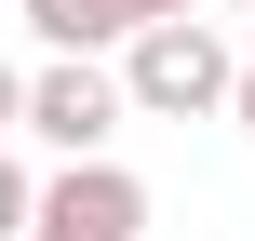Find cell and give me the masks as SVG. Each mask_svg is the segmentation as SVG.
Returning <instances> with one entry per match:
<instances>
[{
  "mask_svg": "<svg viewBox=\"0 0 255 241\" xmlns=\"http://www.w3.org/2000/svg\"><path fill=\"white\" fill-rule=\"evenodd\" d=\"M229 80H242V54L215 40V13H175V27H148L121 54V107L134 121H202V107H229Z\"/></svg>",
  "mask_w": 255,
  "mask_h": 241,
  "instance_id": "obj_1",
  "label": "cell"
},
{
  "mask_svg": "<svg viewBox=\"0 0 255 241\" xmlns=\"http://www.w3.org/2000/svg\"><path fill=\"white\" fill-rule=\"evenodd\" d=\"M134 107H121V67H94V54H54V67H27V121L13 134H40L54 161H108V134H121Z\"/></svg>",
  "mask_w": 255,
  "mask_h": 241,
  "instance_id": "obj_2",
  "label": "cell"
},
{
  "mask_svg": "<svg viewBox=\"0 0 255 241\" xmlns=\"http://www.w3.org/2000/svg\"><path fill=\"white\" fill-rule=\"evenodd\" d=\"M27 241H148V174H121V161H54L40 201H27Z\"/></svg>",
  "mask_w": 255,
  "mask_h": 241,
  "instance_id": "obj_3",
  "label": "cell"
},
{
  "mask_svg": "<svg viewBox=\"0 0 255 241\" xmlns=\"http://www.w3.org/2000/svg\"><path fill=\"white\" fill-rule=\"evenodd\" d=\"M13 13H27L54 54H94V67H121V54H134L148 27H175L188 0H13Z\"/></svg>",
  "mask_w": 255,
  "mask_h": 241,
  "instance_id": "obj_4",
  "label": "cell"
},
{
  "mask_svg": "<svg viewBox=\"0 0 255 241\" xmlns=\"http://www.w3.org/2000/svg\"><path fill=\"white\" fill-rule=\"evenodd\" d=\"M27 201H40V174H27L13 148H0V241H27Z\"/></svg>",
  "mask_w": 255,
  "mask_h": 241,
  "instance_id": "obj_5",
  "label": "cell"
},
{
  "mask_svg": "<svg viewBox=\"0 0 255 241\" xmlns=\"http://www.w3.org/2000/svg\"><path fill=\"white\" fill-rule=\"evenodd\" d=\"M13 121H27V67H0V148H13Z\"/></svg>",
  "mask_w": 255,
  "mask_h": 241,
  "instance_id": "obj_6",
  "label": "cell"
},
{
  "mask_svg": "<svg viewBox=\"0 0 255 241\" xmlns=\"http://www.w3.org/2000/svg\"><path fill=\"white\" fill-rule=\"evenodd\" d=\"M229 121L255 134V40H242V80H229Z\"/></svg>",
  "mask_w": 255,
  "mask_h": 241,
  "instance_id": "obj_7",
  "label": "cell"
},
{
  "mask_svg": "<svg viewBox=\"0 0 255 241\" xmlns=\"http://www.w3.org/2000/svg\"><path fill=\"white\" fill-rule=\"evenodd\" d=\"M229 13H255V0H229Z\"/></svg>",
  "mask_w": 255,
  "mask_h": 241,
  "instance_id": "obj_8",
  "label": "cell"
}]
</instances>
